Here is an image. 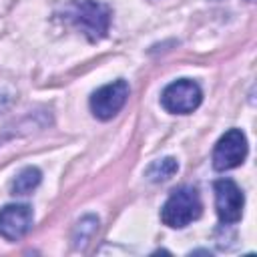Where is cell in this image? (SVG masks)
Instances as JSON below:
<instances>
[{"label":"cell","instance_id":"obj_3","mask_svg":"<svg viewBox=\"0 0 257 257\" xmlns=\"http://www.w3.org/2000/svg\"><path fill=\"white\" fill-rule=\"evenodd\" d=\"M201 98H203L201 86L191 78H181L171 82L163 90L161 104L165 106V110L173 114H189L201 104Z\"/></svg>","mask_w":257,"mask_h":257},{"label":"cell","instance_id":"obj_7","mask_svg":"<svg viewBox=\"0 0 257 257\" xmlns=\"http://www.w3.org/2000/svg\"><path fill=\"white\" fill-rule=\"evenodd\" d=\"M32 221L34 215L28 205H6L0 209V237H4L6 241H18L30 231Z\"/></svg>","mask_w":257,"mask_h":257},{"label":"cell","instance_id":"obj_1","mask_svg":"<svg viewBox=\"0 0 257 257\" xmlns=\"http://www.w3.org/2000/svg\"><path fill=\"white\" fill-rule=\"evenodd\" d=\"M110 16V8L98 0H70L64 6V20L76 26L90 42L106 36Z\"/></svg>","mask_w":257,"mask_h":257},{"label":"cell","instance_id":"obj_10","mask_svg":"<svg viewBox=\"0 0 257 257\" xmlns=\"http://www.w3.org/2000/svg\"><path fill=\"white\" fill-rule=\"evenodd\" d=\"M249 2H251V0H249Z\"/></svg>","mask_w":257,"mask_h":257},{"label":"cell","instance_id":"obj_2","mask_svg":"<svg viewBox=\"0 0 257 257\" xmlns=\"http://www.w3.org/2000/svg\"><path fill=\"white\" fill-rule=\"evenodd\" d=\"M201 209H203V203H201L197 189L181 187V189L173 191L171 197L165 201V205L161 209V221L167 227L183 229L201 217Z\"/></svg>","mask_w":257,"mask_h":257},{"label":"cell","instance_id":"obj_5","mask_svg":"<svg viewBox=\"0 0 257 257\" xmlns=\"http://www.w3.org/2000/svg\"><path fill=\"white\" fill-rule=\"evenodd\" d=\"M247 139L241 128H229L213 149V167L217 171H229L239 167L247 157Z\"/></svg>","mask_w":257,"mask_h":257},{"label":"cell","instance_id":"obj_8","mask_svg":"<svg viewBox=\"0 0 257 257\" xmlns=\"http://www.w3.org/2000/svg\"><path fill=\"white\" fill-rule=\"evenodd\" d=\"M177 171H179V163H177V159H173V157H165V159L153 161V163L147 167L145 175H147L149 181H153V183H163V181H169Z\"/></svg>","mask_w":257,"mask_h":257},{"label":"cell","instance_id":"obj_6","mask_svg":"<svg viewBox=\"0 0 257 257\" xmlns=\"http://www.w3.org/2000/svg\"><path fill=\"white\" fill-rule=\"evenodd\" d=\"M126 98H128V84H126V80L118 78V80H114L110 84H104V86H100L98 90L92 92L90 110L96 118L108 120L124 106Z\"/></svg>","mask_w":257,"mask_h":257},{"label":"cell","instance_id":"obj_9","mask_svg":"<svg viewBox=\"0 0 257 257\" xmlns=\"http://www.w3.org/2000/svg\"><path fill=\"white\" fill-rule=\"evenodd\" d=\"M40 171L36 167H26L22 169L16 179L12 181V195H30L38 185H40Z\"/></svg>","mask_w":257,"mask_h":257},{"label":"cell","instance_id":"obj_4","mask_svg":"<svg viewBox=\"0 0 257 257\" xmlns=\"http://www.w3.org/2000/svg\"><path fill=\"white\" fill-rule=\"evenodd\" d=\"M215 191V209L219 215V221L223 225H233L241 221L243 207H245V195L239 189V185L231 179H219L213 185Z\"/></svg>","mask_w":257,"mask_h":257}]
</instances>
